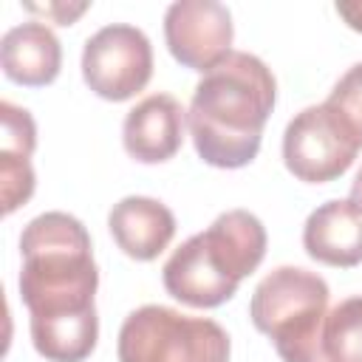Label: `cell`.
Listing matches in <instances>:
<instances>
[{
	"label": "cell",
	"instance_id": "15",
	"mask_svg": "<svg viewBox=\"0 0 362 362\" xmlns=\"http://www.w3.org/2000/svg\"><path fill=\"white\" fill-rule=\"evenodd\" d=\"M325 105L334 110V116L348 127V133L362 147V62L348 68L339 82L331 88Z\"/></svg>",
	"mask_w": 362,
	"mask_h": 362
},
{
	"label": "cell",
	"instance_id": "18",
	"mask_svg": "<svg viewBox=\"0 0 362 362\" xmlns=\"http://www.w3.org/2000/svg\"><path fill=\"white\" fill-rule=\"evenodd\" d=\"M348 201L362 212V167H359V173H356L354 184H351V198H348Z\"/></svg>",
	"mask_w": 362,
	"mask_h": 362
},
{
	"label": "cell",
	"instance_id": "10",
	"mask_svg": "<svg viewBox=\"0 0 362 362\" xmlns=\"http://www.w3.org/2000/svg\"><path fill=\"white\" fill-rule=\"evenodd\" d=\"M107 229L116 246L133 260H156L175 238V215L167 204L147 195H127L113 204Z\"/></svg>",
	"mask_w": 362,
	"mask_h": 362
},
{
	"label": "cell",
	"instance_id": "17",
	"mask_svg": "<svg viewBox=\"0 0 362 362\" xmlns=\"http://www.w3.org/2000/svg\"><path fill=\"white\" fill-rule=\"evenodd\" d=\"M334 8L348 23V28H354V31L362 34V0H339Z\"/></svg>",
	"mask_w": 362,
	"mask_h": 362
},
{
	"label": "cell",
	"instance_id": "5",
	"mask_svg": "<svg viewBox=\"0 0 362 362\" xmlns=\"http://www.w3.org/2000/svg\"><path fill=\"white\" fill-rule=\"evenodd\" d=\"M119 362H229V334L209 317L141 305L119 328Z\"/></svg>",
	"mask_w": 362,
	"mask_h": 362
},
{
	"label": "cell",
	"instance_id": "14",
	"mask_svg": "<svg viewBox=\"0 0 362 362\" xmlns=\"http://www.w3.org/2000/svg\"><path fill=\"white\" fill-rule=\"evenodd\" d=\"M325 362H362V294L337 303L322 325Z\"/></svg>",
	"mask_w": 362,
	"mask_h": 362
},
{
	"label": "cell",
	"instance_id": "11",
	"mask_svg": "<svg viewBox=\"0 0 362 362\" xmlns=\"http://www.w3.org/2000/svg\"><path fill=\"white\" fill-rule=\"evenodd\" d=\"M305 255L322 266L354 269L362 263V212L342 198L320 204L303 226Z\"/></svg>",
	"mask_w": 362,
	"mask_h": 362
},
{
	"label": "cell",
	"instance_id": "7",
	"mask_svg": "<svg viewBox=\"0 0 362 362\" xmlns=\"http://www.w3.org/2000/svg\"><path fill=\"white\" fill-rule=\"evenodd\" d=\"M359 150L362 147L356 139L325 102L303 107L283 133L286 170L305 184H325L339 178L354 164Z\"/></svg>",
	"mask_w": 362,
	"mask_h": 362
},
{
	"label": "cell",
	"instance_id": "13",
	"mask_svg": "<svg viewBox=\"0 0 362 362\" xmlns=\"http://www.w3.org/2000/svg\"><path fill=\"white\" fill-rule=\"evenodd\" d=\"M0 62L11 82L25 88H45L59 76L62 45L42 20H28L3 34Z\"/></svg>",
	"mask_w": 362,
	"mask_h": 362
},
{
	"label": "cell",
	"instance_id": "9",
	"mask_svg": "<svg viewBox=\"0 0 362 362\" xmlns=\"http://www.w3.org/2000/svg\"><path fill=\"white\" fill-rule=\"evenodd\" d=\"M187 110L173 93H150L127 110L122 124V144L130 158L141 164H164L184 144Z\"/></svg>",
	"mask_w": 362,
	"mask_h": 362
},
{
	"label": "cell",
	"instance_id": "8",
	"mask_svg": "<svg viewBox=\"0 0 362 362\" xmlns=\"http://www.w3.org/2000/svg\"><path fill=\"white\" fill-rule=\"evenodd\" d=\"M232 14L218 0H175L164 14V42L175 62L212 71L232 54Z\"/></svg>",
	"mask_w": 362,
	"mask_h": 362
},
{
	"label": "cell",
	"instance_id": "16",
	"mask_svg": "<svg viewBox=\"0 0 362 362\" xmlns=\"http://www.w3.org/2000/svg\"><path fill=\"white\" fill-rule=\"evenodd\" d=\"M23 8H25V11H34V14H42L45 20L57 23V25H74V20H76L82 11H88V3H76V6H71V3H45V6L25 3Z\"/></svg>",
	"mask_w": 362,
	"mask_h": 362
},
{
	"label": "cell",
	"instance_id": "12",
	"mask_svg": "<svg viewBox=\"0 0 362 362\" xmlns=\"http://www.w3.org/2000/svg\"><path fill=\"white\" fill-rule=\"evenodd\" d=\"M3 136H0V192H3V215H11L23 206L37 187L31 153L37 147V124L25 107L14 102H0Z\"/></svg>",
	"mask_w": 362,
	"mask_h": 362
},
{
	"label": "cell",
	"instance_id": "3",
	"mask_svg": "<svg viewBox=\"0 0 362 362\" xmlns=\"http://www.w3.org/2000/svg\"><path fill=\"white\" fill-rule=\"evenodd\" d=\"M266 243V226L257 215L226 209L167 257L161 269L164 288L184 305L218 308L263 263Z\"/></svg>",
	"mask_w": 362,
	"mask_h": 362
},
{
	"label": "cell",
	"instance_id": "4",
	"mask_svg": "<svg viewBox=\"0 0 362 362\" xmlns=\"http://www.w3.org/2000/svg\"><path fill=\"white\" fill-rule=\"evenodd\" d=\"M328 283L303 266H277L249 300L252 325L274 342L283 362H325L322 325L328 317Z\"/></svg>",
	"mask_w": 362,
	"mask_h": 362
},
{
	"label": "cell",
	"instance_id": "2",
	"mask_svg": "<svg viewBox=\"0 0 362 362\" xmlns=\"http://www.w3.org/2000/svg\"><path fill=\"white\" fill-rule=\"evenodd\" d=\"M274 102L277 82L269 65L249 51H232L201 76L189 99L187 127L198 158L218 170L252 164Z\"/></svg>",
	"mask_w": 362,
	"mask_h": 362
},
{
	"label": "cell",
	"instance_id": "1",
	"mask_svg": "<svg viewBox=\"0 0 362 362\" xmlns=\"http://www.w3.org/2000/svg\"><path fill=\"white\" fill-rule=\"evenodd\" d=\"M20 255L34 351L48 362H85L99 339V269L88 229L68 212H42L23 226Z\"/></svg>",
	"mask_w": 362,
	"mask_h": 362
},
{
	"label": "cell",
	"instance_id": "6",
	"mask_svg": "<svg viewBox=\"0 0 362 362\" xmlns=\"http://www.w3.org/2000/svg\"><path fill=\"white\" fill-rule=\"evenodd\" d=\"M150 76L153 45L141 28L130 23H110L85 40L82 79L96 96L107 102H127L147 88Z\"/></svg>",
	"mask_w": 362,
	"mask_h": 362
}]
</instances>
